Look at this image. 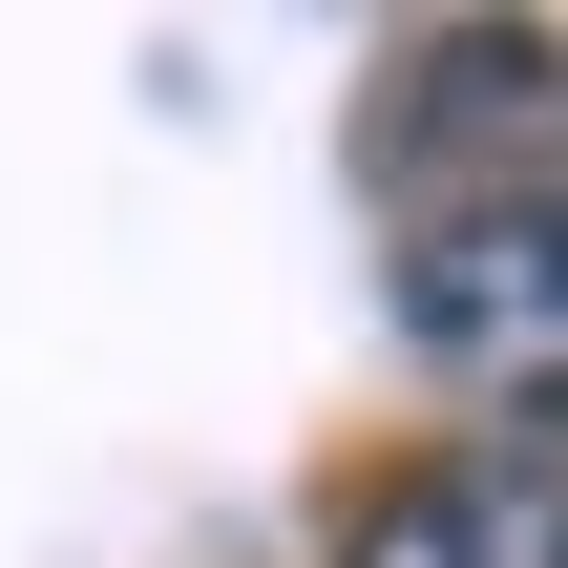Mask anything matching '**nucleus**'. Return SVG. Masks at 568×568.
I'll list each match as a JSON object with an SVG mask.
<instances>
[{
    "instance_id": "1",
    "label": "nucleus",
    "mask_w": 568,
    "mask_h": 568,
    "mask_svg": "<svg viewBox=\"0 0 568 568\" xmlns=\"http://www.w3.org/2000/svg\"><path fill=\"white\" fill-rule=\"evenodd\" d=\"M400 358L568 464V190H443V211H400Z\"/></svg>"
},
{
    "instance_id": "2",
    "label": "nucleus",
    "mask_w": 568,
    "mask_h": 568,
    "mask_svg": "<svg viewBox=\"0 0 568 568\" xmlns=\"http://www.w3.org/2000/svg\"><path fill=\"white\" fill-rule=\"evenodd\" d=\"M337 568H568V464L548 443H422L337 506Z\"/></svg>"
}]
</instances>
